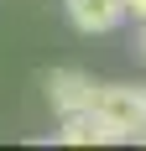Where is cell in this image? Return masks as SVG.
<instances>
[{"label": "cell", "mask_w": 146, "mask_h": 151, "mask_svg": "<svg viewBox=\"0 0 146 151\" xmlns=\"http://www.w3.org/2000/svg\"><path fill=\"white\" fill-rule=\"evenodd\" d=\"M94 115L110 120L120 136L131 141L146 125V89H131V83H99L94 89Z\"/></svg>", "instance_id": "cell-1"}, {"label": "cell", "mask_w": 146, "mask_h": 151, "mask_svg": "<svg viewBox=\"0 0 146 151\" xmlns=\"http://www.w3.org/2000/svg\"><path fill=\"white\" fill-rule=\"evenodd\" d=\"M94 78L78 73V68H52L47 73V104L58 109V115H84V109H94Z\"/></svg>", "instance_id": "cell-2"}, {"label": "cell", "mask_w": 146, "mask_h": 151, "mask_svg": "<svg viewBox=\"0 0 146 151\" xmlns=\"http://www.w3.org/2000/svg\"><path fill=\"white\" fill-rule=\"evenodd\" d=\"M68 21L84 37H99V31H115L125 21V0H68Z\"/></svg>", "instance_id": "cell-3"}, {"label": "cell", "mask_w": 146, "mask_h": 151, "mask_svg": "<svg viewBox=\"0 0 146 151\" xmlns=\"http://www.w3.org/2000/svg\"><path fill=\"white\" fill-rule=\"evenodd\" d=\"M63 146H115V141H125L110 120H99L94 109H84V115H63V130H58Z\"/></svg>", "instance_id": "cell-4"}, {"label": "cell", "mask_w": 146, "mask_h": 151, "mask_svg": "<svg viewBox=\"0 0 146 151\" xmlns=\"http://www.w3.org/2000/svg\"><path fill=\"white\" fill-rule=\"evenodd\" d=\"M125 16H136V21H146V0H125Z\"/></svg>", "instance_id": "cell-5"}, {"label": "cell", "mask_w": 146, "mask_h": 151, "mask_svg": "<svg viewBox=\"0 0 146 151\" xmlns=\"http://www.w3.org/2000/svg\"><path fill=\"white\" fill-rule=\"evenodd\" d=\"M131 141H146V125H141V130H136V136H131Z\"/></svg>", "instance_id": "cell-6"}, {"label": "cell", "mask_w": 146, "mask_h": 151, "mask_svg": "<svg viewBox=\"0 0 146 151\" xmlns=\"http://www.w3.org/2000/svg\"><path fill=\"white\" fill-rule=\"evenodd\" d=\"M141 52H146V21H141Z\"/></svg>", "instance_id": "cell-7"}]
</instances>
